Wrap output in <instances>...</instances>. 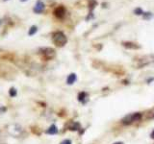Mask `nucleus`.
I'll return each mask as SVG.
<instances>
[{
	"mask_svg": "<svg viewBox=\"0 0 154 144\" xmlns=\"http://www.w3.org/2000/svg\"><path fill=\"white\" fill-rule=\"evenodd\" d=\"M7 131L10 135H14V136H19L23 133V128L19 124H12V125L8 126Z\"/></svg>",
	"mask_w": 154,
	"mask_h": 144,
	"instance_id": "obj_2",
	"label": "nucleus"
},
{
	"mask_svg": "<svg viewBox=\"0 0 154 144\" xmlns=\"http://www.w3.org/2000/svg\"><path fill=\"white\" fill-rule=\"evenodd\" d=\"M65 15H66V9L63 6L57 7L54 11V16H56L57 18H63Z\"/></svg>",
	"mask_w": 154,
	"mask_h": 144,
	"instance_id": "obj_6",
	"label": "nucleus"
},
{
	"mask_svg": "<svg viewBox=\"0 0 154 144\" xmlns=\"http://www.w3.org/2000/svg\"><path fill=\"white\" fill-rule=\"evenodd\" d=\"M61 144H71V141L69 140V139H65L64 141L61 142Z\"/></svg>",
	"mask_w": 154,
	"mask_h": 144,
	"instance_id": "obj_16",
	"label": "nucleus"
},
{
	"mask_svg": "<svg viewBox=\"0 0 154 144\" xmlns=\"http://www.w3.org/2000/svg\"><path fill=\"white\" fill-rule=\"evenodd\" d=\"M9 92H10V95H11L12 97H15V96L16 95V89L15 88H11Z\"/></svg>",
	"mask_w": 154,
	"mask_h": 144,
	"instance_id": "obj_15",
	"label": "nucleus"
},
{
	"mask_svg": "<svg viewBox=\"0 0 154 144\" xmlns=\"http://www.w3.org/2000/svg\"><path fill=\"white\" fill-rule=\"evenodd\" d=\"M46 133L49 134V135H55V134H57L58 133V129H57L56 125H51L49 127V129L46 131Z\"/></svg>",
	"mask_w": 154,
	"mask_h": 144,
	"instance_id": "obj_8",
	"label": "nucleus"
},
{
	"mask_svg": "<svg viewBox=\"0 0 154 144\" xmlns=\"http://www.w3.org/2000/svg\"><path fill=\"white\" fill-rule=\"evenodd\" d=\"M3 1H8V0H3Z\"/></svg>",
	"mask_w": 154,
	"mask_h": 144,
	"instance_id": "obj_21",
	"label": "nucleus"
},
{
	"mask_svg": "<svg viewBox=\"0 0 154 144\" xmlns=\"http://www.w3.org/2000/svg\"><path fill=\"white\" fill-rule=\"evenodd\" d=\"M44 9H45V5H44V2L41 0H37V2H36V4H35L34 6V9H33L34 13L41 14L44 11Z\"/></svg>",
	"mask_w": 154,
	"mask_h": 144,
	"instance_id": "obj_5",
	"label": "nucleus"
},
{
	"mask_svg": "<svg viewBox=\"0 0 154 144\" xmlns=\"http://www.w3.org/2000/svg\"><path fill=\"white\" fill-rule=\"evenodd\" d=\"M27 0H20V2H26Z\"/></svg>",
	"mask_w": 154,
	"mask_h": 144,
	"instance_id": "obj_20",
	"label": "nucleus"
},
{
	"mask_svg": "<svg viewBox=\"0 0 154 144\" xmlns=\"http://www.w3.org/2000/svg\"><path fill=\"white\" fill-rule=\"evenodd\" d=\"M152 17H153V14L152 13H144V15H143V18L145 20H150Z\"/></svg>",
	"mask_w": 154,
	"mask_h": 144,
	"instance_id": "obj_12",
	"label": "nucleus"
},
{
	"mask_svg": "<svg viewBox=\"0 0 154 144\" xmlns=\"http://www.w3.org/2000/svg\"><path fill=\"white\" fill-rule=\"evenodd\" d=\"M78 100L81 101L82 103H85L86 101L88 100V99H87V94H86L85 92H81V93L78 95Z\"/></svg>",
	"mask_w": 154,
	"mask_h": 144,
	"instance_id": "obj_9",
	"label": "nucleus"
},
{
	"mask_svg": "<svg viewBox=\"0 0 154 144\" xmlns=\"http://www.w3.org/2000/svg\"><path fill=\"white\" fill-rule=\"evenodd\" d=\"M150 136H151V138H153V139H154V130L152 131V133H151Z\"/></svg>",
	"mask_w": 154,
	"mask_h": 144,
	"instance_id": "obj_17",
	"label": "nucleus"
},
{
	"mask_svg": "<svg viewBox=\"0 0 154 144\" xmlns=\"http://www.w3.org/2000/svg\"><path fill=\"white\" fill-rule=\"evenodd\" d=\"M123 45L127 48H134V49H138L139 46L138 45H136V43H132V42H124Z\"/></svg>",
	"mask_w": 154,
	"mask_h": 144,
	"instance_id": "obj_11",
	"label": "nucleus"
},
{
	"mask_svg": "<svg viewBox=\"0 0 154 144\" xmlns=\"http://www.w3.org/2000/svg\"><path fill=\"white\" fill-rule=\"evenodd\" d=\"M141 118V113H131V114H128V115L124 117L122 119V123L123 124H126V125H128V124H131L133 122H136V121H139L140 119Z\"/></svg>",
	"mask_w": 154,
	"mask_h": 144,
	"instance_id": "obj_3",
	"label": "nucleus"
},
{
	"mask_svg": "<svg viewBox=\"0 0 154 144\" xmlns=\"http://www.w3.org/2000/svg\"><path fill=\"white\" fill-rule=\"evenodd\" d=\"M53 41L58 46H64L67 42V38L63 32H56L53 34Z\"/></svg>",
	"mask_w": 154,
	"mask_h": 144,
	"instance_id": "obj_1",
	"label": "nucleus"
},
{
	"mask_svg": "<svg viewBox=\"0 0 154 144\" xmlns=\"http://www.w3.org/2000/svg\"><path fill=\"white\" fill-rule=\"evenodd\" d=\"M41 54L45 58L46 60H50L53 59L55 57V50L52 49V48H49V47H46V48H41L40 50Z\"/></svg>",
	"mask_w": 154,
	"mask_h": 144,
	"instance_id": "obj_4",
	"label": "nucleus"
},
{
	"mask_svg": "<svg viewBox=\"0 0 154 144\" xmlns=\"http://www.w3.org/2000/svg\"><path fill=\"white\" fill-rule=\"evenodd\" d=\"M149 118H154V113H151L150 115H149Z\"/></svg>",
	"mask_w": 154,
	"mask_h": 144,
	"instance_id": "obj_18",
	"label": "nucleus"
},
{
	"mask_svg": "<svg viewBox=\"0 0 154 144\" xmlns=\"http://www.w3.org/2000/svg\"><path fill=\"white\" fill-rule=\"evenodd\" d=\"M134 14H135L136 16H143V15H144V11H143L141 8H137V9H135V11H134Z\"/></svg>",
	"mask_w": 154,
	"mask_h": 144,
	"instance_id": "obj_14",
	"label": "nucleus"
},
{
	"mask_svg": "<svg viewBox=\"0 0 154 144\" xmlns=\"http://www.w3.org/2000/svg\"><path fill=\"white\" fill-rule=\"evenodd\" d=\"M76 79H77V77H76L75 73H71V74H69V77H67V79H66V83H67V85H72V84H74V82L76 81Z\"/></svg>",
	"mask_w": 154,
	"mask_h": 144,
	"instance_id": "obj_7",
	"label": "nucleus"
},
{
	"mask_svg": "<svg viewBox=\"0 0 154 144\" xmlns=\"http://www.w3.org/2000/svg\"><path fill=\"white\" fill-rule=\"evenodd\" d=\"M114 144H123L122 142H116V143H114Z\"/></svg>",
	"mask_w": 154,
	"mask_h": 144,
	"instance_id": "obj_19",
	"label": "nucleus"
},
{
	"mask_svg": "<svg viewBox=\"0 0 154 144\" xmlns=\"http://www.w3.org/2000/svg\"><path fill=\"white\" fill-rule=\"evenodd\" d=\"M37 32H38V27H37L36 25H33L30 27V29H29L28 35L29 36H33V35H35Z\"/></svg>",
	"mask_w": 154,
	"mask_h": 144,
	"instance_id": "obj_10",
	"label": "nucleus"
},
{
	"mask_svg": "<svg viewBox=\"0 0 154 144\" xmlns=\"http://www.w3.org/2000/svg\"><path fill=\"white\" fill-rule=\"evenodd\" d=\"M80 128V124L79 123H72V125L70 126V130H72V131H77L78 129Z\"/></svg>",
	"mask_w": 154,
	"mask_h": 144,
	"instance_id": "obj_13",
	"label": "nucleus"
}]
</instances>
